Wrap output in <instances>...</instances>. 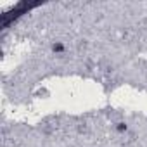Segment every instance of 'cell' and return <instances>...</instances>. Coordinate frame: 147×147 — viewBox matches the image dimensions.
Masks as SVG:
<instances>
[{"label":"cell","mask_w":147,"mask_h":147,"mask_svg":"<svg viewBox=\"0 0 147 147\" xmlns=\"http://www.w3.org/2000/svg\"><path fill=\"white\" fill-rule=\"evenodd\" d=\"M50 49H52V52H54V54H62V52L66 50V47H64V43H62V42H54Z\"/></svg>","instance_id":"obj_1"},{"label":"cell","mask_w":147,"mask_h":147,"mask_svg":"<svg viewBox=\"0 0 147 147\" xmlns=\"http://www.w3.org/2000/svg\"><path fill=\"white\" fill-rule=\"evenodd\" d=\"M114 128H116V131H118V133H125V131L128 130V126H126V123H123V121H119V123H116V126H114Z\"/></svg>","instance_id":"obj_2"}]
</instances>
